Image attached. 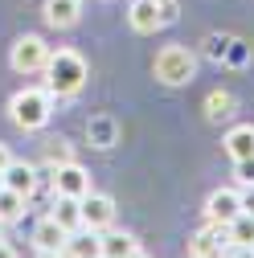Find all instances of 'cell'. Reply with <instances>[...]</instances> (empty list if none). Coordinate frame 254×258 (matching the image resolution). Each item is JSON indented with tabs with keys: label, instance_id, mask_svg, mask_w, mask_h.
Instances as JSON below:
<instances>
[{
	"label": "cell",
	"instance_id": "cell-1",
	"mask_svg": "<svg viewBox=\"0 0 254 258\" xmlns=\"http://www.w3.org/2000/svg\"><path fill=\"white\" fill-rule=\"evenodd\" d=\"M86 82V61L74 49H49L45 61V90L53 99H66V94H78Z\"/></svg>",
	"mask_w": 254,
	"mask_h": 258
},
{
	"label": "cell",
	"instance_id": "cell-2",
	"mask_svg": "<svg viewBox=\"0 0 254 258\" xmlns=\"http://www.w3.org/2000/svg\"><path fill=\"white\" fill-rule=\"evenodd\" d=\"M49 103H53L49 90H17L9 99V119L21 132H41L49 123Z\"/></svg>",
	"mask_w": 254,
	"mask_h": 258
},
{
	"label": "cell",
	"instance_id": "cell-3",
	"mask_svg": "<svg viewBox=\"0 0 254 258\" xmlns=\"http://www.w3.org/2000/svg\"><path fill=\"white\" fill-rule=\"evenodd\" d=\"M152 74L160 78L164 86H184V82H193V74H197V57L188 53L184 45H164L160 53H156V61H152Z\"/></svg>",
	"mask_w": 254,
	"mask_h": 258
},
{
	"label": "cell",
	"instance_id": "cell-4",
	"mask_svg": "<svg viewBox=\"0 0 254 258\" xmlns=\"http://www.w3.org/2000/svg\"><path fill=\"white\" fill-rule=\"evenodd\" d=\"M9 61H13L17 74H37V70H45V61H49V45H45L37 33H25V37L13 41Z\"/></svg>",
	"mask_w": 254,
	"mask_h": 258
},
{
	"label": "cell",
	"instance_id": "cell-5",
	"mask_svg": "<svg viewBox=\"0 0 254 258\" xmlns=\"http://www.w3.org/2000/svg\"><path fill=\"white\" fill-rule=\"evenodd\" d=\"M49 176H53V192L57 197H86L90 192V172L82 164H74V160L70 164H57Z\"/></svg>",
	"mask_w": 254,
	"mask_h": 258
},
{
	"label": "cell",
	"instance_id": "cell-6",
	"mask_svg": "<svg viewBox=\"0 0 254 258\" xmlns=\"http://www.w3.org/2000/svg\"><path fill=\"white\" fill-rule=\"evenodd\" d=\"M238 213H242V192H238V188H213V192H209V201H205V217H209V221L230 225Z\"/></svg>",
	"mask_w": 254,
	"mask_h": 258
},
{
	"label": "cell",
	"instance_id": "cell-7",
	"mask_svg": "<svg viewBox=\"0 0 254 258\" xmlns=\"http://www.w3.org/2000/svg\"><path fill=\"white\" fill-rule=\"evenodd\" d=\"M115 221V201L107 197V192H86L82 197V225H90V230H111Z\"/></svg>",
	"mask_w": 254,
	"mask_h": 258
},
{
	"label": "cell",
	"instance_id": "cell-8",
	"mask_svg": "<svg viewBox=\"0 0 254 258\" xmlns=\"http://www.w3.org/2000/svg\"><path fill=\"white\" fill-rule=\"evenodd\" d=\"M127 21H132L136 33H156V29H160L168 17H164V5H156V0H132Z\"/></svg>",
	"mask_w": 254,
	"mask_h": 258
},
{
	"label": "cell",
	"instance_id": "cell-9",
	"mask_svg": "<svg viewBox=\"0 0 254 258\" xmlns=\"http://www.w3.org/2000/svg\"><path fill=\"white\" fill-rule=\"evenodd\" d=\"M66 258H103V230H90V225L74 230L66 238Z\"/></svg>",
	"mask_w": 254,
	"mask_h": 258
},
{
	"label": "cell",
	"instance_id": "cell-10",
	"mask_svg": "<svg viewBox=\"0 0 254 258\" xmlns=\"http://www.w3.org/2000/svg\"><path fill=\"white\" fill-rule=\"evenodd\" d=\"M221 148H226L230 160H246L254 156V123H238L226 132V140H221Z\"/></svg>",
	"mask_w": 254,
	"mask_h": 258
},
{
	"label": "cell",
	"instance_id": "cell-11",
	"mask_svg": "<svg viewBox=\"0 0 254 258\" xmlns=\"http://www.w3.org/2000/svg\"><path fill=\"white\" fill-rule=\"evenodd\" d=\"M49 217L61 225V230H82V197H57L53 192V209H49Z\"/></svg>",
	"mask_w": 254,
	"mask_h": 258
},
{
	"label": "cell",
	"instance_id": "cell-12",
	"mask_svg": "<svg viewBox=\"0 0 254 258\" xmlns=\"http://www.w3.org/2000/svg\"><path fill=\"white\" fill-rule=\"evenodd\" d=\"M82 17V0H45V21L53 29H74Z\"/></svg>",
	"mask_w": 254,
	"mask_h": 258
},
{
	"label": "cell",
	"instance_id": "cell-13",
	"mask_svg": "<svg viewBox=\"0 0 254 258\" xmlns=\"http://www.w3.org/2000/svg\"><path fill=\"white\" fill-rule=\"evenodd\" d=\"M5 184H9L13 192H21V197H33V188H37V168L25 164V160H13V164L5 168Z\"/></svg>",
	"mask_w": 254,
	"mask_h": 258
},
{
	"label": "cell",
	"instance_id": "cell-14",
	"mask_svg": "<svg viewBox=\"0 0 254 258\" xmlns=\"http://www.w3.org/2000/svg\"><path fill=\"white\" fill-rule=\"evenodd\" d=\"M66 238H70V230H61L53 217H41L37 230H33V246L37 250H66Z\"/></svg>",
	"mask_w": 254,
	"mask_h": 258
},
{
	"label": "cell",
	"instance_id": "cell-15",
	"mask_svg": "<svg viewBox=\"0 0 254 258\" xmlns=\"http://www.w3.org/2000/svg\"><path fill=\"white\" fill-rule=\"evenodd\" d=\"M136 250H140V242L127 230H103V258H127Z\"/></svg>",
	"mask_w": 254,
	"mask_h": 258
},
{
	"label": "cell",
	"instance_id": "cell-16",
	"mask_svg": "<svg viewBox=\"0 0 254 258\" xmlns=\"http://www.w3.org/2000/svg\"><path fill=\"white\" fill-rule=\"evenodd\" d=\"M226 234H230V246H254V213H238L230 225H226Z\"/></svg>",
	"mask_w": 254,
	"mask_h": 258
},
{
	"label": "cell",
	"instance_id": "cell-17",
	"mask_svg": "<svg viewBox=\"0 0 254 258\" xmlns=\"http://www.w3.org/2000/svg\"><path fill=\"white\" fill-rule=\"evenodd\" d=\"M25 201H29V197H21V192H13V188L5 184V188H0V221L9 225V221H17V217H25Z\"/></svg>",
	"mask_w": 254,
	"mask_h": 258
},
{
	"label": "cell",
	"instance_id": "cell-18",
	"mask_svg": "<svg viewBox=\"0 0 254 258\" xmlns=\"http://www.w3.org/2000/svg\"><path fill=\"white\" fill-rule=\"evenodd\" d=\"M205 115L217 123V119H226V115H234V94L230 90H213L209 99H205Z\"/></svg>",
	"mask_w": 254,
	"mask_h": 258
},
{
	"label": "cell",
	"instance_id": "cell-19",
	"mask_svg": "<svg viewBox=\"0 0 254 258\" xmlns=\"http://www.w3.org/2000/svg\"><path fill=\"white\" fill-rule=\"evenodd\" d=\"M45 160H49V168H57V164H70L74 152H70L66 140H53V144H45Z\"/></svg>",
	"mask_w": 254,
	"mask_h": 258
},
{
	"label": "cell",
	"instance_id": "cell-20",
	"mask_svg": "<svg viewBox=\"0 0 254 258\" xmlns=\"http://www.w3.org/2000/svg\"><path fill=\"white\" fill-rule=\"evenodd\" d=\"M234 176H238V184H254V156L234 160Z\"/></svg>",
	"mask_w": 254,
	"mask_h": 258
},
{
	"label": "cell",
	"instance_id": "cell-21",
	"mask_svg": "<svg viewBox=\"0 0 254 258\" xmlns=\"http://www.w3.org/2000/svg\"><path fill=\"white\" fill-rule=\"evenodd\" d=\"M94 136H99V148L111 144V123H94Z\"/></svg>",
	"mask_w": 254,
	"mask_h": 258
},
{
	"label": "cell",
	"instance_id": "cell-22",
	"mask_svg": "<svg viewBox=\"0 0 254 258\" xmlns=\"http://www.w3.org/2000/svg\"><path fill=\"white\" fill-rule=\"evenodd\" d=\"M242 209L254 213V184H242Z\"/></svg>",
	"mask_w": 254,
	"mask_h": 258
},
{
	"label": "cell",
	"instance_id": "cell-23",
	"mask_svg": "<svg viewBox=\"0 0 254 258\" xmlns=\"http://www.w3.org/2000/svg\"><path fill=\"white\" fill-rule=\"evenodd\" d=\"M226 258H254V246H230Z\"/></svg>",
	"mask_w": 254,
	"mask_h": 258
},
{
	"label": "cell",
	"instance_id": "cell-24",
	"mask_svg": "<svg viewBox=\"0 0 254 258\" xmlns=\"http://www.w3.org/2000/svg\"><path fill=\"white\" fill-rule=\"evenodd\" d=\"M9 164H13V152H9V148H5V144H0V172H5V168H9Z\"/></svg>",
	"mask_w": 254,
	"mask_h": 258
},
{
	"label": "cell",
	"instance_id": "cell-25",
	"mask_svg": "<svg viewBox=\"0 0 254 258\" xmlns=\"http://www.w3.org/2000/svg\"><path fill=\"white\" fill-rule=\"evenodd\" d=\"M33 258H66V250H37Z\"/></svg>",
	"mask_w": 254,
	"mask_h": 258
},
{
	"label": "cell",
	"instance_id": "cell-26",
	"mask_svg": "<svg viewBox=\"0 0 254 258\" xmlns=\"http://www.w3.org/2000/svg\"><path fill=\"white\" fill-rule=\"evenodd\" d=\"M0 258H17V250H13L9 242H0Z\"/></svg>",
	"mask_w": 254,
	"mask_h": 258
},
{
	"label": "cell",
	"instance_id": "cell-27",
	"mask_svg": "<svg viewBox=\"0 0 254 258\" xmlns=\"http://www.w3.org/2000/svg\"><path fill=\"white\" fill-rule=\"evenodd\" d=\"M156 5H164V9H172V5H176V0H156Z\"/></svg>",
	"mask_w": 254,
	"mask_h": 258
},
{
	"label": "cell",
	"instance_id": "cell-28",
	"mask_svg": "<svg viewBox=\"0 0 254 258\" xmlns=\"http://www.w3.org/2000/svg\"><path fill=\"white\" fill-rule=\"evenodd\" d=\"M127 258H148V254H144V250H136V254H127Z\"/></svg>",
	"mask_w": 254,
	"mask_h": 258
},
{
	"label": "cell",
	"instance_id": "cell-29",
	"mask_svg": "<svg viewBox=\"0 0 254 258\" xmlns=\"http://www.w3.org/2000/svg\"><path fill=\"white\" fill-rule=\"evenodd\" d=\"M0 242H5V221H0Z\"/></svg>",
	"mask_w": 254,
	"mask_h": 258
},
{
	"label": "cell",
	"instance_id": "cell-30",
	"mask_svg": "<svg viewBox=\"0 0 254 258\" xmlns=\"http://www.w3.org/2000/svg\"><path fill=\"white\" fill-rule=\"evenodd\" d=\"M0 188H5V172H0Z\"/></svg>",
	"mask_w": 254,
	"mask_h": 258
},
{
	"label": "cell",
	"instance_id": "cell-31",
	"mask_svg": "<svg viewBox=\"0 0 254 258\" xmlns=\"http://www.w3.org/2000/svg\"><path fill=\"white\" fill-rule=\"evenodd\" d=\"M188 258H193V254H188Z\"/></svg>",
	"mask_w": 254,
	"mask_h": 258
}]
</instances>
